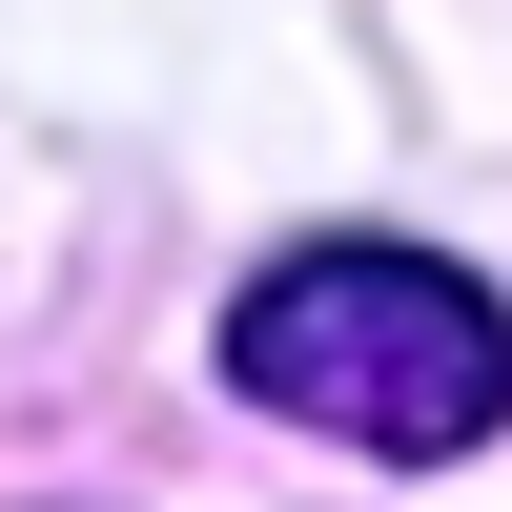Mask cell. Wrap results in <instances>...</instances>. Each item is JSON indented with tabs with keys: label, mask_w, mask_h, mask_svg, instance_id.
Listing matches in <instances>:
<instances>
[{
	"label": "cell",
	"mask_w": 512,
	"mask_h": 512,
	"mask_svg": "<svg viewBox=\"0 0 512 512\" xmlns=\"http://www.w3.org/2000/svg\"><path fill=\"white\" fill-rule=\"evenodd\" d=\"M226 369L287 410V431H349V451H472L512 410L492 287L431 267V246H287V267L226 308Z\"/></svg>",
	"instance_id": "cell-1"
}]
</instances>
